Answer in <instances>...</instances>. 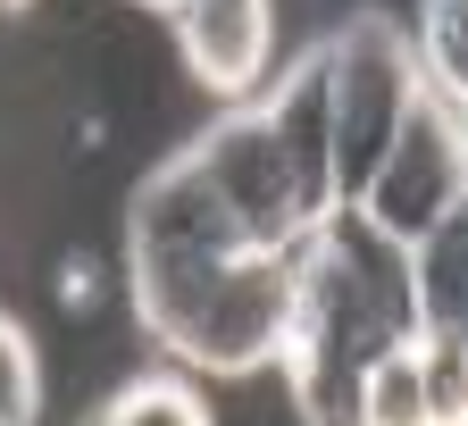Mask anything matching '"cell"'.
<instances>
[{
  "label": "cell",
  "mask_w": 468,
  "mask_h": 426,
  "mask_svg": "<svg viewBox=\"0 0 468 426\" xmlns=\"http://www.w3.org/2000/svg\"><path fill=\"white\" fill-rule=\"evenodd\" d=\"M126 293L159 351L209 377L276 368L292 310V251L260 242L226 218L193 151H167L126 201Z\"/></svg>",
  "instance_id": "6da1fadb"
},
{
  "label": "cell",
  "mask_w": 468,
  "mask_h": 426,
  "mask_svg": "<svg viewBox=\"0 0 468 426\" xmlns=\"http://www.w3.org/2000/svg\"><path fill=\"white\" fill-rule=\"evenodd\" d=\"M419 343V301H410V251L360 218H326L292 251V310L276 368L292 385L302 426H360V393L385 351Z\"/></svg>",
  "instance_id": "7a4b0ae2"
},
{
  "label": "cell",
  "mask_w": 468,
  "mask_h": 426,
  "mask_svg": "<svg viewBox=\"0 0 468 426\" xmlns=\"http://www.w3.org/2000/svg\"><path fill=\"white\" fill-rule=\"evenodd\" d=\"M318 59H326V117H335V185H343V209H351V193L393 151L401 117L427 101V68L410 50V26H393L377 9L335 26L318 42Z\"/></svg>",
  "instance_id": "3957f363"
},
{
  "label": "cell",
  "mask_w": 468,
  "mask_h": 426,
  "mask_svg": "<svg viewBox=\"0 0 468 426\" xmlns=\"http://www.w3.org/2000/svg\"><path fill=\"white\" fill-rule=\"evenodd\" d=\"M185 151H193V167L209 176V193L226 201V218L243 226L260 251H302V242L326 226V209L310 201L302 176H292V159H284V143H276V126H268L260 101L218 109Z\"/></svg>",
  "instance_id": "277c9868"
},
{
  "label": "cell",
  "mask_w": 468,
  "mask_h": 426,
  "mask_svg": "<svg viewBox=\"0 0 468 426\" xmlns=\"http://www.w3.org/2000/svg\"><path fill=\"white\" fill-rule=\"evenodd\" d=\"M468 201V143H460V109L443 101V92H427L419 109L401 117V134H393V151L377 159V176L360 193H351V209L343 218H360L368 234H385V242H419V234H435L452 209Z\"/></svg>",
  "instance_id": "5b68a950"
},
{
  "label": "cell",
  "mask_w": 468,
  "mask_h": 426,
  "mask_svg": "<svg viewBox=\"0 0 468 426\" xmlns=\"http://www.w3.org/2000/svg\"><path fill=\"white\" fill-rule=\"evenodd\" d=\"M176 26V59H185V76L209 92V101H251L268 59H276V9L268 0H185V9H167Z\"/></svg>",
  "instance_id": "8992f818"
},
{
  "label": "cell",
  "mask_w": 468,
  "mask_h": 426,
  "mask_svg": "<svg viewBox=\"0 0 468 426\" xmlns=\"http://www.w3.org/2000/svg\"><path fill=\"white\" fill-rule=\"evenodd\" d=\"M260 109H268V126H276L292 176L310 185V201H318L326 218H343V185H335V117H326V59H318V42L260 92Z\"/></svg>",
  "instance_id": "52a82bcc"
},
{
  "label": "cell",
  "mask_w": 468,
  "mask_h": 426,
  "mask_svg": "<svg viewBox=\"0 0 468 426\" xmlns=\"http://www.w3.org/2000/svg\"><path fill=\"white\" fill-rule=\"evenodd\" d=\"M410 301H419V335H468V201L410 242Z\"/></svg>",
  "instance_id": "ba28073f"
},
{
  "label": "cell",
  "mask_w": 468,
  "mask_h": 426,
  "mask_svg": "<svg viewBox=\"0 0 468 426\" xmlns=\"http://www.w3.org/2000/svg\"><path fill=\"white\" fill-rule=\"evenodd\" d=\"M92 426H218L209 418V401L185 385V377H167V368H151V377H126L101 410H92Z\"/></svg>",
  "instance_id": "9c48e42d"
},
{
  "label": "cell",
  "mask_w": 468,
  "mask_h": 426,
  "mask_svg": "<svg viewBox=\"0 0 468 426\" xmlns=\"http://www.w3.org/2000/svg\"><path fill=\"white\" fill-rule=\"evenodd\" d=\"M410 50H419V68H427V92L468 101V0H419Z\"/></svg>",
  "instance_id": "30bf717a"
},
{
  "label": "cell",
  "mask_w": 468,
  "mask_h": 426,
  "mask_svg": "<svg viewBox=\"0 0 468 426\" xmlns=\"http://www.w3.org/2000/svg\"><path fill=\"white\" fill-rule=\"evenodd\" d=\"M360 426H427V377H419V343L385 351L360 393Z\"/></svg>",
  "instance_id": "8fae6325"
},
{
  "label": "cell",
  "mask_w": 468,
  "mask_h": 426,
  "mask_svg": "<svg viewBox=\"0 0 468 426\" xmlns=\"http://www.w3.org/2000/svg\"><path fill=\"white\" fill-rule=\"evenodd\" d=\"M427 426H468V335H419Z\"/></svg>",
  "instance_id": "7c38bea8"
},
{
  "label": "cell",
  "mask_w": 468,
  "mask_h": 426,
  "mask_svg": "<svg viewBox=\"0 0 468 426\" xmlns=\"http://www.w3.org/2000/svg\"><path fill=\"white\" fill-rule=\"evenodd\" d=\"M42 410V359H34V335L0 310V426H34Z\"/></svg>",
  "instance_id": "4fadbf2b"
},
{
  "label": "cell",
  "mask_w": 468,
  "mask_h": 426,
  "mask_svg": "<svg viewBox=\"0 0 468 426\" xmlns=\"http://www.w3.org/2000/svg\"><path fill=\"white\" fill-rule=\"evenodd\" d=\"M452 109H460V143H468V101H452Z\"/></svg>",
  "instance_id": "5bb4252c"
},
{
  "label": "cell",
  "mask_w": 468,
  "mask_h": 426,
  "mask_svg": "<svg viewBox=\"0 0 468 426\" xmlns=\"http://www.w3.org/2000/svg\"><path fill=\"white\" fill-rule=\"evenodd\" d=\"M0 9H9V17H17V9H34V0H0Z\"/></svg>",
  "instance_id": "9a60e30c"
},
{
  "label": "cell",
  "mask_w": 468,
  "mask_h": 426,
  "mask_svg": "<svg viewBox=\"0 0 468 426\" xmlns=\"http://www.w3.org/2000/svg\"><path fill=\"white\" fill-rule=\"evenodd\" d=\"M84 426H92V418H84Z\"/></svg>",
  "instance_id": "2e32d148"
}]
</instances>
